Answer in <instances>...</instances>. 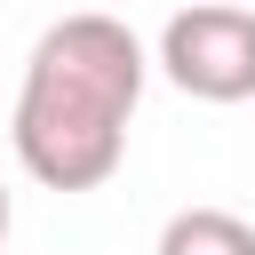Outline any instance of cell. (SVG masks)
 Returning a JSON list of instances; mask_svg holds the SVG:
<instances>
[{"label": "cell", "mask_w": 255, "mask_h": 255, "mask_svg": "<svg viewBox=\"0 0 255 255\" xmlns=\"http://www.w3.org/2000/svg\"><path fill=\"white\" fill-rule=\"evenodd\" d=\"M143 72H151V56L120 16H104V8L56 16L32 40L24 88L8 112V143H16L24 175L48 191L112 183L128 159V120L143 104Z\"/></svg>", "instance_id": "6da1fadb"}, {"label": "cell", "mask_w": 255, "mask_h": 255, "mask_svg": "<svg viewBox=\"0 0 255 255\" xmlns=\"http://www.w3.org/2000/svg\"><path fill=\"white\" fill-rule=\"evenodd\" d=\"M159 72L199 104H247L255 96V8L191 0L159 32Z\"/></svg>", "instance_id": "7a4b0ae2"}, {"label": "cell", "mask_w": 255, "mask_h": 255, "mask_svg": "<svg viewBox=\"0 0 255 255\" xmlns=\"http://www.w3.org/2000/svg\"><path fill=\"white\" fill-rule=\"evenodd\" d=\"M159 255H255V223L231 207H183V215H167Z\"/></svg>", "instance_id": "3957f363"}, {"label": "cell", "mask_w": 255, "mask_h": 255, "mask_svg": "<svg viewBox=\"0 0 255 255\" xmlns=\"http://www.w3.org/2000/svg\"><path fill=\"white\" fill-rule=\"evenodd\" d=\"M8 223H16V207H8V183H0V247H8Z\"/></svg>", "instance_id": "277c9868"}]
</instances>
